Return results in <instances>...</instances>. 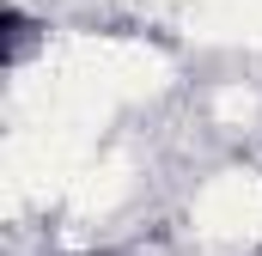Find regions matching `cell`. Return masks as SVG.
Here are the masks:
<instances>
[{
	"mask_svg": "<svg viewBox=\"0 0 262 256\" xmlns=\"http://www.w3.org/2000/svg\"><path fill=\"white\" fill-rule=\"evenodd\" d=\"M79 256H104V250H79Z\"/></svg>",
	"mask_w": 262,
	"mask_h": 256,
	"instance_id": "7a4b0ae2",
	"label": "cell"
},
{
	"mask_svg": "<svg viewBox=\"0 0 262 256\" xmlns=\"http://www.w3.org/2000/svg\"><path fill=\"white\" fill-rule=\"evenodd\" d=\"M0 25H6V61H18V55L31 49V31H37V25H31L18 6H6V12H0Z\"/></svg>",
	"mask_w": 262,
	"mask_h": 256,
	"instance_id": "6da1fadb",
	"label": "cell"
}]
</instances>
